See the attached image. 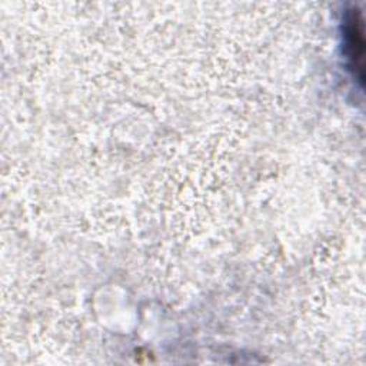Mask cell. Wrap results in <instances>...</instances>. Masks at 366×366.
Instances as JSON below:
<instances>
[{
  "label": "cell",
  "instance_id": "obj_1",
  "mask_svg": "<svg viewBox=\"0 0 366 366\" xmlns=\"http://www.w3.org/2000/svg\"><path fill=\"white\" fill-rule=\"evenodd\" d=\"M346 47L349 49V57L353 60L356 68V59H362L363 54V43H362V32H360V22L355 19V15L351 16L346 26Z\"/></svg>",
  "mask_w": 366,
  "mask_h": 366
}]
</instances>
